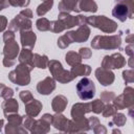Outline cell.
Listing matches in <instances>:
<instances>
[{"label":"cell","mask_w":134,"mask_h":134,"mask_svg":"<svg viewBox=\"0 0 134 134\" xmlns=\"http://www.w3.org/2000/svg\"><path fill=\"white\" fill-rule=\"evenodd\" d=\"M120 45V34L114 36H96L91 42V46L94 49H118Z\"/></svg>","instance_id":"6da1fadb"},{"label":"cell","mask_w":134,"mask_h":134,"mask_svg":"<svg viewBox=\"0 0 134 134\" xmlns=\"http://www.w3.org/2000/svg\"><path fill=\"white\" fill-rule=\"evenodd\" d=\"M34 67L24 64V63H20V65H18L16 67L15 70L10 71L8 74V79L20 86H26L29 84L30 82V76H29V72L32 70Z\"/></svg>","instance_id":"7a4b0ae2"},{"label":"cell","mask_w":134,"mask_h":134,"mask_svg":"<svg viewBox=\"0 0 134 134\" xmlns=\"http://www.w3.org/2000/svg\"><path fill=\"white\" fill-rule=\"evenodd\" d=\"M48 67H49L50 73L52 74L53 79L62 84H66L68 82H71L73 79H75V76L70 71H67L63 68L62 64L59 61H55V60L49 61Z\"/></svg>","instance_id":"3957f363"},{"label":"cell","mask_w":134,"mask_h":134,"mask_svg":"<svg viewBox=\"0 0 134 134\" xmlns=\"http://www.w3.org/2000/svg\"><path fill=\"white\" fill-rule=\"evenodd\" d=\"M87 24H90L98 29H100L104 32L107 34H111L114 32L117 29V24L106 18L105 16H91V17H87Z\"/></svg>","instance_id":"277c9868"},{"label":"cell","mask_w":134,"mask_h":134,"mask_svg":"<svg viewBox=\"0 0 134 134\" xmlns=\"http://www.w3.org/2000/svg\"><path fill=\"white\" fill-rule=\"evenodd\" d=\"M76 92L81 99L83 100L91 99L95 95V85L90 79L83 77L76 84Z\"/></svg>","instance_id":"5b68a950"},{"label":"cell","mask_w":134,"mask_h":134,"mask_svg":"<svg viewBox=\"0 0 134 134\" xmlns=\"http://www.w3.org/2000/svg\"><path fill=\"white\" fill-rule=\"evenodd\" d=\"M112 15L121 22H125L128 17L133 18V0H126L125 2L117 3L112 9Z\"/></svg>","instance_id":"8992f818"},{"label":"cell","mask_w":134,"mask_h":134,"mask_svg":"<svg viewBox=\"0 0 134 134\" xmlns=\"http://www.w3.org/2000/svg\"><path fill=\"white\" fill-rule=\"evenodd\" d=\"M19 50H20L19 45L17 44V42L15 40L5 43V46L3 48V55H4L3 65L5 67H10V66L15 65L17 55L19 54Z\"/></svg>","instance_id":"52a82bcc"},{"label":"cell","mask_w":134,"mask_h":134,"mask_svg":"<svg viewBox=\"0 0 134 134\" xmlns=\"http://www.w3.org/2000/svg\"><path fill=\"white\" fill-rule=\"evenodd\" d=\"M126 65V60L120 53H113L112 55L104 57L102 62V67L106 69H118Z\"/></svg>","instance_id":"ba28073f"},{"label":"cell","mask_w":134,"mask_h":134,"mask_svg":"<svg viewBox=\"0 0 134 134\" xmlns=\"http://www.w3.org/2000/svg\"><path fill=\"white\" fill-rule=\"evenodd\" d=\"M31 25H32L31 21L28 18L19 14L9 22L8 28L9 30H13V31H17V30L22 31V30H29L31 28Z\"/></svg>","instance_id":"9c48e42d"},{"label":"cell","mask_w":134,"mask_h":134,"mask_svg":"<svg viewBox=\"0 0 134 134\" xmlns=\"http://www.w3.org/2000/svg\"><path fill=\"white\" fill-rule=\"evenodd\" d=\"M70 40V42H76V43H82L85 42L90 35V28L87 25H81L77 30H73V31H68L66 34Z\"/></svg>","instance_id":"30bf717a"},{"label":"cell","mask_w":134,"mask_h":134,"mask_svg":"<svg viewBox=\"0 0 134 134\" xmlns=\"http://www.w3.org/2000/svg\"><path fill=\"white\" fill-rule=\"evenodd\" d=\"M52 122V115L44 114L41 119L36 120L30 132L32 133H47L49 131V126Z\"/></svg>","instance_id":"8fae6325"},{"label":"cell","mask_w":134,"mask_h":134,"mask_svg":"<svg viewBox=\"0 0 134 134\" xmlns=\"http://www.w3.org/2000/svg\"><path fill=\"white\" fill-rule=\"evenodd\" d=\"M95 76L97 79V81L103 85V86H108L111 85L114 82V73L112 71H110V69H106V68H97L95 70Z\"/></svg>","instance_id":"7c38bea8"},{"label":"cell","mask_w":134,"mask_h":134,"mask_svg":"<svg viewBox=\"0 0 134 134\" xmlns=\"http://www.w3.org/2000/svg\"><path fill=\"white\" fill-rule=\"evenodd\" d=\"M91 111L90 103H77L72 106L71 109V116L73 120H79L85 118V114Z\"/></svg>","instance_id":"4fadbf2b"},{"label":"cell","mask_w":134,"mask_h":134,"mask_svg":"<svg viewBox=\"0 0 134 134\" xmlns=\"http://www.w3.org/2000/svg\"><path fill=\"white\" fill-rule=\"evenodd\" d=\"M55 89V82H54V79L48 76L46 79H44L43 81L39 82L38 85H37V90L40 94H43V95H47V94H50L53 90Z\"/></svg>","instance_id":"5bb4252c"},{"label":"cell","mask_w":134,"mask_h":134,"mask_svg":"<svg viewBox=\"0 0 134 134\" xmlns=\"http://www.w3.org/2000/svg\"><path fill=\"white\" fill-rule=\"evenodd\" d=\"M37 36L34 31L29 30H22L21 31V43L24 48H29L32 49L35 46Z\"/></svg>","instance_id":"9a60e30c"},{"label":"cell","mask_w":134,"mask_h":134,"mask_svg":"<svg viewBox=\"0 0 134 134\" xmlns=\"http://www.w3.org/2000/svg\"><path fill=\"white\" fill-rule=\"evenodd\" d=\"M60 12L69 13V12H81L79 8V0H62L58 6Z\"/></svg>","instance_id":"2e32d148"},{"label":"cell","mask_w":134,"mask_h":134,"mask_svg":"<svg viewBox=\"0 0 134 134\" xmlns=\"http://www.w3.org/2000/svg\"><path fill=\"white\" fill-rule=\"evenodd\" d=\"M41 109H42V104L38 99L32 98L30 102L25 104V112L28 116L36 117L40 113Z\"/></svg>","instance_id":"e0dca14e"},{"label":"cell","mask_w":134,"mask_h":134,"mask_svg":"<svg viewBox=\"0 0 134 134\" xmlns=\"http://www.w3.org/2000/svg\"><path fill=\"white\" fill-rule=\"evenodd\" d=\"M18 108H19V105H18L17 100L14 99V98H6L2 104L3 113H4V115L6 117L8 115H10V114L17 113L18 112Z\"/></svg>","instance_id":"ac0fdd59"},{"label":"cell","mask_w":134,"mask_h":134,"mask_svg":"<svg viewBox=\"0 0 134 134\" xmlns=\"http://www.w3.org/2000/svg\"><path fill=\"white\" fill-rule=\"evenodd\" d=\"M67 104L68 100L64 95H57L51 102V107L55 113H62L65 110Z\"/></svg>","instance_id":"d6986e66"},{"label":"cell","mask_w":134,"mask_h":134,"mask_svg":"<svg viewBox=\"0 0 134 134\" xmlns=\"http://www.w3.org/2000/svg\"><path fill=\"white\" fill-rule=\"evenodd\" d=\"M68 120H69V119H67V118H66L64 115H62L61 113H57L54 116H52V122H51V125H52L55 129L65 132V130H66V128H67V125H68Z\"/></svg>","instance_id":"ffe728a7"},{"label":"cell","mask_w":134,"mask_h":134,"mask_svg":"<svg viewBox=\"0 0 134 134\" xmlns=\"http://www.w3.org/2000/svg\"><path fill=\"white\" fill-rule=\"evenodd\" d=\"M32 57H34V53L31 52V49L29 48H23L19 54V62L20 63H24V64H27L31 67H35L34 66V63H32Z\"/></svg>","instance_id":"44dd1931"},{"label":"cell","mask_w":134,"mask_h":134,"mask_svg":"<svg viewBox=\"0 0 134 134\" xmlns=\"http://www.w3.org/2000/svg\"><path fill=\"white\" fill-rule=\"evenodd\" d=\"M91 71V68L89 65H83V64H77V65H74L71 67V70L70 72L76 77V76H80V75H89Z\"/></svg>","instance_id":"7402d4cb"},{"label":"cell","mask_w":134,"mask_h":134,"mask_svg":"<svg viewBox=\"0 0 134 134\" xmlns=\"http://www.w3.org/2000/svg\"><path fill=\"white\" fill-rule=\"evenodd\" d=\"M79 8H80V10L95 13L97 10V4L93 0H80L79 1Z\"/></svg>","instance_id":"603a6c76"},{"label":"cell","mask_w":134,"mask_h":134,"mask_svg":"<svg viewBox=\"0 0 134 134\" xmlns=\"http://www.w3.org/2000/svg\"><path fill=\"white\" fill-rule=\"evenodd\" d=\"M48 58L46 55H40L38 53H35L34 57H32V63H34V66L35 67H38V68H46L47 65H48Z\"/></svg>","instance_id":"cb8c5ba5"},{"label":"cell","mask_w":134,"mask_h":134,"mask_svg":"<svg viewBox=\"0 0 134 134\" xmlns=\"http://www.w3.org/2000/svg\"><path fill=\"white\" fill-rule=\"evenodd\" d=\"M122 97H124L125 106H126L127 108L132 107L133 104H134V92H133V88H132V87H127V88L124 90Z\"/></svg>","instance_id":"d4e9b609"},{"label":"cell","mask_w":134,"mask_h":134,"mask_svg":"<svg viewBox=\"0 0 134 134\" xmlns=\"http://www.w3.org/2000/svg\"><path fill=\"white\" fill-rule=\"evenodd\" d=\"M65 60L67 62L68 65L70 66H74V65H77L81 63L82 61V58L80 57V54L75 51H68L65 55Z\"/></svg>","instance_id":"484cf974"},{"label":"cell","mask_w":134,"mask_h":134,"mask_svg":"<svg viewBox=\"0 0 134 134\" xmlns=\"http://www.w3.org/2000/svg\"><path fill=\"white\" fill-rule=\"evenodd\" d=\"M52 4H53V0H46L44 1L42 4H40L37 8V14L38 16H44L48 10L51 9L52 7Z\"/></svg>","instance_id":"4316f807"},{"label":"cell","mask_w":134,"mask_h":134,"mask_svg":"<svg viewBox=\"0 0 134 134\" xmlns=\"http://www.w3.org/2000/svg\"><path fill=\"white\" fill-rule=\"evenodd\" d=\"M7 119H8L7 125H9V126H21V124L23 121V117L20 116V115H18L17 113L8 115L7 116Z\"/></svg>","instance_id":"83f0119b"},{"label":"cell","mask_w":134,"mask_h":134,"mask_svg":"<svg viewBox=\"0 0 134 134\" xmlns=\"http://www.w3.org/2000/svg\"><path fill=\"white\" fill-rule=\"evenodd\" d=\"M36 24H37V28L40 31H46V30H49V28H50V22L46 18L39 19Z\"/></svg>","instance_id":"f1b7e54d"},{"label":"cell","mask_w":134,"mask_h":134,"mask_svg":"<svg viewBox=\"0 0 134 134\" xmlns=\"http://www.w3.org/2000/svg\"><path fill=\"white\" fill-rule=\"evenodd\" d=\"M104 102H102L100 99H95L92 100L90 103V107H91V111H93L94 113H100L103 108H104Z\"/></svg>","instance_id":"f546056e"},{"label":"cell","mask_w":134,"mask_h":134,"mask_svg":"<svg viewBox=\"0 0 134 134\" xmlns=\"http://www.w3.org/2000/svg\"><path fill=\"white\" fill-rule=\"evenodd\" d=\"M116 112H117V109L114 107V105H110V104L104 106V108L102 110V114H103L104 117H108V116L114 115Z\"/></svg>","instance_id":"4dcf8cb0"},{"label":"cell","mask_w":134,"mask_h":134,"mask_svg":"<svg viewBox=\"0 0 134 134\" xmlns=\"http://www.w3.org/2000/svg\"><path fill=\"white\" fill-rule=\"evenodd\" d=\"M126 120H127V118H126V116L124 114L116 112L114 114V117H113V120L111 121V124H115L116 126L121 127V126H124L126 124Z\"/></svg>","instance_id":"1f68e13d"},{"label":"cell","mask_w":134,"mask_h":134,"mask_svg":"<svg viewBox=\"0 0 134 134\" xmlns=\"http://www.w3.org/2000/svg\"><path fill=\"white\" fill-rule=\"evenodd\" d=\"M9 5L14 7H26L29 4V0H8Z\"/></svg>","instance_id":"d6a6232c"},{"label":"cell","mask_w":134,"mask_h":134,"mask_svg":"<svg viewBox=\"0 0 134 134\" xmlns=\"http://www.w3.org/2000/svg\"><path fill=\"white\" fill-rule=\"evenodd\" d=\"M70 43L71 42H70V40H69V38H68V36L66 34L63 35L62 37H60V39L58 40V46L60 48H66Z\"/></svg>","instance_id":"836d02e7"},{"label":"cell","mask_w":134,"mask_h":134,"mask_svg":"<svg viewBox=\"0 0 134 134\" xmlns=\"http://www.w3.org/2000/svg\"><path fill=\"white\" fill-rule=\"evenodd\" d=\"M115 97V94L111 91H104L100 94V100L105 102V103H109L111 100H113V98Z\"/></svg>","instance_id":"e575fe53"},{"label":"cell","mask_w":134,"mask_h":134,"mask_svg":"<svg viewBox=\"0 0 134 134\" xmlns=\"http://www.w3.org/2000/svg\"><path fill=\"white\" fill-rule=\"evenodd\" d=\"M20 98L22 99V102H23L24 104H26V103L30 102V100L34 98V96H32V94H31L30 91L25 90V91H21V92H20Z\"/></svg>","instance_id":"d590c367"},{"label":"cell","mask_w":134,"mask_h":134,"mask_svg":"<svg viewBox=\"0 0 134 134\" xmlns=\"http://www.w3.org/2000/svg\"><path fill=\"white\" fill-rule=\"evenodd\" d=\"M5 132L6 133H16V132L26 133L27 131L25 129H22L21 126H9V125H7L6 126V129H5Z\"/></svg>","instance_id":"8d00e7d4"},{"label":"cell","mask_w":134,"mask_h":134,"mask_svg":"<svg viewBox=\"0 0 134 134\" xmlns=\"http://www.w3.org/2000/svg\"><path fill=\"white\" fill-rule=\"evenodd\" d=\"M79 54L82 59H90V57L92 54V51L87 47H82V48H80Z\"/></svg>","instance_id":"74e56055"},{"label":"cell","mask_w":134,"mask_h":134,"mask_svg":"<svg viewBox=\"0 0 134 134\" xmlns=\"http://www.w3.org/2000/svg\"><path fill=\"white\" fill-rule=\"evenodd\" d=\"M122 75H124V80L126 83H132L134 81V77H133V70L130 69V70H125L122 72Z\"/></svg>","instance_id":"f35d334b"},{"label":"cell","mask_w":134,"mask_h":134,"mask_svg":"<svg viewBox=\"0 0 134 134\" xmlns=\"http://www.w3.org/2000/svg\"><path fill=\"white\" fill-rule=\"evenodd\" d=\"M35 119H34V117H31V116H26L25 117V119H24V126L26 127V129H28L29 131L32 129V127H34V124H35Z\"/></svg>","instance_id":"ab89813d"},{"label":"cell","mask_w":134,"mask_h":134,"mask_svg":"<svg viewBox=\"0 0 134 134\" xmlns=\"http://www.w3.org/2000/svg\"><path fill=\"white\" fill-rule=\"evenodd\" d=\"M14 40H15V34H14L13 30H7V31L4 32V35H3V41L5 43L10 42V41H14Z\"/></svg>","instance_id":"60d3db41"},{"label":"cell","mask_w":134,"mask_h":134,"mask_svg":"<svg viewBox=\"0 0 134 134\" xmlns=\"http://www.w3.org/2000/svg\"><path fill=\"white\" fill-rule=\"evenodd\" d=\"M13 94H14V90H13L12 88L4 87V88H3V91H2V93H1V96H2L4 99H6V98H10V97L13 96Z\"/></svg>","instance_id":"b9f144b4"},{"label":"cell","mask_w":134,"mask_h":134,"mask_svg":"<svg viewBox=\"0 0 134 134\" xmlns=\"http://www.w3.org/2000/svg\"><path fill=\"white\" fill-rule=\"evenodd\" d=\"M7 26V19L4 16H0V31H3Z\"/></svg>","instance_id":"7bdbcfd3"},{"label":"cell","mask_w":134,"mask_h":134,"mask_svg":"<svg viewBox=\"0 0 134 134\" xmlns=\"http://www.w3.org/2000/svg\"><path fill=\"white\" fill-rule=\"evenodd\" d=\"M88 122H89L90 128H92V129H93L96 125H98V124H99V120H98V118H97V117L92 116V117H90V118L88 119Z\"/></svg>","instance_id":"ee69618b"},{"label":"cell","mask_w":134,"mask_h":134,"mask_svg":"<svg viewBox=\"0 0 134 134\" xmlns=\"http://www.w3.org/2000/svg\"><path fill=\"white\" fill-rule=\"evenodd\" d=\"M93 131L95 132V133H99V132H103V133H106L107 132V130H106V128L103 126V125H100V124H98V125H96L94 128H93Z\"/></svg>","instance_id":"f6af8a7d"},{"label":"cell","mask_w":134,"mask_h":134,"mask_svg":"<svg viewBox=\"0 0 134 134\" xmlns=\"http://www.w3.org/2000/svg\"><path fill=\"white\" fill-rule=\"evenodd\" d=\"M20 14H21L22 16H24V17H26V18H28V19H30V18L32 17V12H31L29 8H25V9L21 10V12H20Z\"/></svg>","instance_id":"bcb514c9"},{"label":"cell","mask_w":134,"mask_h":134,"mask_svg":"<svg viewBox=\"0 0 134 134\" xmlns=\"http://www.w3.org/2000/svg\"><path fill=\"white\" fill-rule=\"evenodd\" d=\"M132 49H133V43H130V44L126 47V53L129 54L130 57L133 55V50H132Z\"/></svg>","instance_id":"7dc6e473"},{"label":"cell","mask_w":134,"mask_h":134,"mask_svg":"<svg viewBox=\"0 0 134 134\" xmlns=\"http://www.w3.org/2000/svg\"><path fill=\"white\" fill-rule=\"evenodd\" d=\"M8 5H9L8 0H0V10H2V9H4V8H6Z\"/></svg>","instance_id":"c3c4849f"},{"label":"cell","mask_w":134,"mask_h":134,"mask_svg":"<svg viewBox=\"0 0 134 134\" xmlns=\"http://www.w3.org/2000/svg\"><path fill=\"white\" fill-rule=\"evenodd\" d=\"M5 86H4V84H2V83H0V96H1V93H2V91H3V88H4Z\"/></svg>","instance_id":"681fc988"},{"label":"cell","mask_w":134,"mask_h":134,"mask_svg":"<svg viewBox=\"0 0 134 134\" xmlns=\"http://www.w3.org/2000/svg\"><path fill=\"white\" fill-rule=\"evenodd\" d=\"M3 126V119H0V132H1V128Z\"/></svg>","instance_id":"f907efd6"},{"label":"cell","mask_w":134,"mask_h":134,"mask_svg":"<svg viewBox=\"0 0 134 134\" xmlns=\"http://www.w3.org/2000/svg\"><path fill=\"white\" fill-rule=\"evenodd\" d=\"M117 1H119V2H122V1H126V0H117Z\"/></svg>","instance_id":"816d5d0a"},{"label":"cell","mask_w":134,"mask_h":134,"mask_svg":"<svg viewBox=\"0 0 134 134\" xmlns=\"http://www.w3.org/2000/svg\"><path fill=\"white\" fill-rule=\"evenodd\" d=\"M79 1H80V0H79Z\"/></svg>","instance_id":"f5cc1de1"},{"label":"cell","mask_w":134,"mask_h":134,"mask_svg":"<svg viewBox=\"0 0 134 134\" xmlns=\"http://www.w3.org/2000/svg\"><path fill=\"white\" fill-rule=\"evenodd\" d=\"M45 1H46V0H45Z\"/></svg>","instance_id":"db71d44e"}]
</instances>
